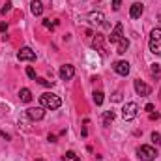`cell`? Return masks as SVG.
I'll list each match as a JSON object with an SVG mask.
<instances>
[{"mask_svg":"<svg viewBox=\"0 0 161 161\" xmlns=\"http://www.w3.org/2000/svg\"><path fill=\"white\" fill-rule=\"evenodd\" d=\"M26 75H28L30 79H36V71H34V68H26Z\"/></svg>","mask_w":161,"mask_h":161,"instance_id":"603a6c76","label":"cell"},{"mask_svg":"<svg viewBox=\"0 0 161 161\" xmlns=\"http://www.w3.org/2000/svg\"><path fill=\"white\" fill-rule=\"evenodd\" d=\"M30 11H32V15L40 17L41 13H43V4H41V0H32V2H30Z\"/></svg>","mask_w":161,"mask_h":161,"instance_id":"4fadbf2b","label":"cell"},{"mask_svg":"<svg viewBox=\"0 0 161 161\" xmlns=\"http://www.w3.org/2000/svg\"><path fill=\"white\" fill-rule=\"evenodd\" d=\"M73 158H75V152H71V150L66 152V159H73Z\"/></svg>","mask_w":161,"mask_h":161,"instance_id":"484cf974","label":"cell"},{"mask_svg":"<svg viewBox=\"0 0 161 161\" xmlns=\"http://www.w3.org/2000/svg\"><path fill=\"white\" fill-rule=\"evenodd\" d=\"M88 21H90L92 25H103V26H107V23H103V21H105V15H103L101 11H92V13H88Z\"/></svg>","mask_w":161,"mask_h":161,"instance_id":"30bf717a","label":"cell"},{"mask_svg":"<svg viewBox=\"0 0 161 161\" xmlns=\"http://www.w3.org/2000/svg\"><path fill=\"white\" fill-rule=\"evenodd\" d=\"M150 73H152L154 77H159V73H161L159 64H152V68H150Z\"/></svg>","mask_w":161,"mask_h":161,"instance_id":"d6986e66","label":"cell"},{"mask_svg":"<svg viewBox=\"0 0 161 161\" xmlns=\"http://www.w3.org/2000/svg\"><path fill=\"white\" fill-rule=\"evenodd\" d=\"M36 161H43V159H36Z\"/></svg>","mask_w":161,"mask_h":161,"instance_id":"1f68e13d","label":"cell"},{"mask_svg":"<svg viewBox=\"0 0 161 161\" xmlns=\"http://www.w3.org/2000/svg\"><path fill=\"white\" fill-rule=\"evenodd\" d=\"M113 69H114L118 75L125 77V75L129 73V64H127L125 60H118V62H114V64H113Z\"/></svg>","mask_w":161,"mask_h":161,"instance_id":"9c48e42d","label":"cell"},{"mask_svg":"<svg viewBox=\"0 0 161 161\" xmlns=\"http://www.w3.org/2000/svg\"><path fill=\"white\" fill-rule=\"evenodd\" d=\"M146 111H148V113H152V111H154V105H152V103H148V105H146Z\"/></svg>","mask_w":161,"mask_h":161,"instance_id":"f1b7e54d","label":"cell"},{"mask_svg":"<svg viewBox=\"0 0 161 161\" xmlns=\"http://www.w3.org/2000/svg\"><path fill=\"white\" fill-rule=\"evenodd\" d=\"M127 49H129V41L125 40V38H122V40L116 43V53H118V54H124Z\"/></svg>","mask_w":161,"mask_h":161,"instance_id":"9a60e30c","label":"cell"},{"mask_svg":"<svg viewBox=\"0 0 161 161\" xmlns=\"http://www.w3.org/2000/svg\"><path fill=\"white\" fill-rule=\"evenodd\" d=\"M133 86H135V92H137L139 96H148V94H150V86H148L146 82H142V80H135Z\"/></svg>","mask_w":161,"mask_h":161,"instance_id":"8fae6325","label":"cell"},{"mask_svg":"<svg viewBox=\"0 0 161 161\" xmlns=\"http://www.w3.org/2000/svg\"><path fill=\"white\" fill-rule=\"evenodd\" d=\"M19 97H21V101H23V103H30V101H32V92H30L28 88H21Z\"/></svg>","mask_w":161,"mask_h":161,"instance_id":"5bb4252c","label":"cell"},{"mask_svg":"<svg viewBox=\"0 0 161 161\" xmlns=\"http://www.w3.org/2000/svg\"><path fill=\"white\" fill-rule=\"evenodd\" d=\"M152 142H154L156 146H159V144H161V135H159V133H156V131L152 133Z\"/></svg>","mask_w":161,"mask_h":161,"instance_id":"ffe728a7","label":"cell"},{"mask_svg":"<svg viewBox=\"0 0 161 161\" xmlns=\"http://www.w3.org/2000/svg\"><path fill=\"white\" fill-rule=\"evenodd\" d=\"M113 120H114V113H113V111H107V113L103 114V125H109Z\"/></svg>","mask_w":161,"mask_h":161,"instance_id":"e0dca14e","label":"cell"},{"mask_svg":"<svg viewBox=\"0 0 161 161\" xmlns=\"http://www.w3.org/2000/svg\"><path fill=\"white\" fill-rule=\"evenodd\" d=\"M137 111H139V105H137L135 101H129V103H125V105L122 107V118L125 122L133 120V118L137 116Z\"/></svg>","mask_w":161,"mask_h":161,"instance_id":"277c9868","label":"cell"},{"mask_svg":"<svg viewBox=\"0 0 161 161\" xmlns=\"http://www.w3.org/2000/svg\"><path fill=\"white\" fill-rule=\"evenodd\" d=\"M94 103L96 105H101L103 103V92H99V90L94 92Z\"/></svg>","mask_w":161,"mask_h":161,"instance_id":"ac0fdd59","label":"cell"},{"mask_svg":"<svg viewBox=\"0 0 161 161\" xmlns=\"http://www.w3.org/2000/svg\"><path fill=\"white\" fill-rule=\"evenodd\" d=\"M92 47H94V49H97V51H101V49H103V36L96 34V38L92 40Z\"/></svg>","mask_w":161,"mask_h":161,"instance_id":"2e32d148","label":"cell"},{"mask_svg":"<svg viewBox=\"0 0 161 161\" xmlns=\"http://www.w3.org/2000/svg\"><path fill=\"white\" fill-rule=\"evenodd\" d=\"M40 105L43 107V109L54 111V109H58V107L62 105V99H60L56 94H53V92H45V94L40 96Z\"/></svg>","mask_w":161,"mask_h":161,"instance_id":"6da1fadb","label":"cell"},{"mask_svg":"<svg viewBox=\"0 0 161 161\" xmlns=\"http://www.w3.org/2000/svg\"><path fill=\"white\" fill-rule=\"evenodd\" d=\"M142 11H144V6H142L141 2H135V4L131 6V9H129V15H131V19H139V17L142 15Z\"/></svg>","mask_w":161,"mask_h":161,"instance_id":"7c38bea8","label":"cell"},{"mask_svg":"<svg viewBox=\"0 0 161 161\" xmlns=\"http://www.w3.org/2000/svg\"><path fill=\"white\" fill-rule=\"evenodd\" d=\"M148 47H150V51H152L156 56H161V28H154V30L150 32Z\"/></svg>","mask_w":161,"mask_h":161,"instance_id":"7a4b0ae2","label":"cell"},{"mask_svg":"<svg viewBox=\"0 0 161 161\" xmlns=\"http://www.w3.org/2000/svg\"><path fill=\"white\" fill-rule=\"evenodd\" d=\"M137 156H139V159H141V161H154L156 158H158V152H156V148H154V146L142 144V146H139V148H137Z\"/></svg>","mask_w":161,"mask_h":161,"instance_id":"3957f363","label":"cell"},{"mask_svg":"<svg viewBox=\"0 0 161 161\" xmlns=\"http://www.w3.org/2000/svg\"><path fill=\"white\" fill-rule=\"evenodd\" d=\"M159 118V113H150V120H158Z\"/></svg>","mask_w":161,"mask_h":161,"instance_id":"4316f807","label":"cell"},{"mask_svg":"<svg viewBox=\"0 0 161 161\" xmlns=\"http://www.w3.org/2000/svg\"><path fill=\"white\" fill-rule=\"evenodd\" d=\"M120 96H122L120 92H116V94H114V101H120Z\"/></svg>","mask_w":161,"mask_h":161,"instance_id":"f546056e","label":"cell"},{"mask_svg":"<svg viewBox=\"0 0 161 161\" xmlns=\"http://www.w3.org/2000/svg\"><path fill=\"white\" fill-rule=\"evenodd\" d=\"M8 30V25L6 23H0V32H6Z\"/></svg>","mask_w":161,"mask_h":161,"instance_id":"83f0119b","label":"cell"},{"mask_svg":"<svg viewBox=\"0 0 161 161\" xmlns=\"http://www.w3.org/2000/svg\"><path fill=\"white\" fill-rule=\"evenodd\" d=\"M73 75H75V68H73L71 64H64V66L60 68V79L62 80H71Z\"/></svg>","mask_w":161,"mask_h":161,"instance_id":"8992f818","label":"cell"},{"mask_svg":"<svg viewBox=\"0 0 161 161\" xmlns=\"http://www.w3.org/2000/svg\"><path fill=\"white\" fill-rule=\"evenodd\" d=\"M120 4H122V0H113V9L118 11V9H120Z\"/></svg>","mask_w":161,"mask_h":161,"instance_id":"d4e9b609","label":"cell"},{"mask_svg":"<svg viewBox=\"0 0 161 161\" xmlns=\"http://www.w3.org/2000/svg\"><path fill=\"white\" fill-rule=\"evenodd\" d=\"M26 114H28L30 120H41L45 116V109L41 105L40 107H30V109H26Z\"/></svg>","mask_w":161,"mask_h":161,"instance_id":"52a82bcc","label":"cell"},{"mask_svg":"<svg viewBox=\"0 0 161 161\" xmlns=\"http://www.w3.org/2000/svg\"><path fill=\"white\" fill-rule=\"evenodd\" d=\"M9 9H11V2H6V6H4V8L0 9V13H8Z\"/></svg>","mask_w":161,"mask_h":161,"instance_id":"cb8c5ba5","label":"cell"},{"mask_svg":"<svg viewBox=\"0 0 161 161\" xmlns=\"http://www.w3.org/2000/svg\"><path fill=\"white\" fill-rule=\"evenodd\" d=\"M38 80V82H40L41 86H53V84H54V82H53V80H47V79H36Z\"/></svg>","mask_w":161,"mask_h":161,"instance_id":"7402d4cb","label":"cell"},{"mask_svg":"<svg viewBox=\"0 0 161 161\" xmlns=\"http://www.w3.org/2000/svg\"><path fill=\"white\" fill-rule=\"evenodd\" d=\"M56 25H58V23H56V21L51 23V19H45V21H43V26H45V28H53V26H56Z\"/></svg>","mask_w":161,"mask_h":161,"instance_id":"44dd1931","label":"cell"},{"mask_svg":"<svg viewBox=\"0 0 161 161\" xmlns=\"http://www.w3.org/2000/svg\"><path fill=\"white\" fill-rule=\"evenodd\" d=\"M122 38H125V36H124V26H122V23H118V25L113 28V32H111V36H109V41H111V43H118Z\"/></svg>","mask_w":161,"mask_h":161,"instance_id":"ba28073f","label":"cell"},{"mask_svg":"<svg viewBox=\"0 0 161 161\" xmlns=\"http://www.w3.org/2000/svg\"><path fill=\"white\" fill-rule=\"evenodd\" d=\"M17 58H19L21 62H32V60H36V53H34L30 47H23V49L17 53Z\"/></svg>","mask_w":161,"mask_h":161,"instance_id":"5b68a950","label":"cell"},{"mask_svg":"<svg viewBox=\"0 0 161 161\" xmlns=\"http://www.w3.org/2000/svg\"><path fill=\"white\" fill-rule=\"evenodd\" d=\"M69 161H80L79 158H77V156H75V158H73V159H69Z\"/></svg>","mask_w":161,"mask_h":161,"instance_id":"4dcf8cb0","label":"cell"}]
</instances>
